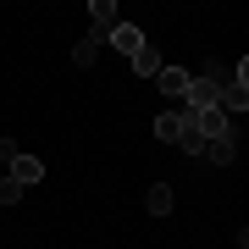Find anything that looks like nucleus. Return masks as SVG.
Listing matches in <instances>:
<instances>
[{
	"mask_svg": "<svg viewBox=\"0 0 249 249\" xmlns=\"http://www.w3.org/2000/svg\"><path fill=\"white\" fill-rule=\"evenodd\" d=\"M0 178H11L17 188H34L39 178H45V160H39V155H28V150H17V155H11V166L0 172Z\"/></svg>",
	"mask_w": 249,
	"mask_h": 249,
	"instance_id": "nucleus-1",
	"label": "nucleus"
},
{
	"mask_svg": "<svg viewBox=\"0 0 249 249\" xmlns=\"http://www.w3.org/2000/svg\"><path fill=\"white\" fill-rule=\"evenodd\" d=\"M216 94H222V83H216V78H205V72H199V78H188L183 111H211V106H216Z\"/></svg>",
	"mask_w": 249,
	"mask_h": 249,
	"instance_id": "nucleus-2",
	"label": "nucleus"
},
{
	"mask_svg": "<svg viewBox=\"0 0 249 249\" xmlns=\"http://www.w3.org/2000/svg\"><path fill=\"white\" fill-rule=\"evenodd\" d=\"M216 111H222L227 122H232V116H238V111H249V83L227 78V83H222V94H216Z\"/></svg>",
	"mask_w": 249,
	"mask_h": 249,
	"instance_id": "nucleus-3",
	"label": "nucleus"
},
{
	"mask_svg": "<svg viewBox=\"0 0 249 249\" xmlns=\"http://www.w3.org/2000/svg\"><path fill=\"white\" fill-rule=\"evenodd\" d=\"M194 133L211 144V139H227V133H232V122H227V116L211 106V111H194Z\"/></svg>",
	"mask_w": 249,
	"mask_h": 249,
	"instance_id": "nucleus-4",
	"label": "nucleus"
},
{
	"mask_svg": "<svg viewBox=\"0 0 249 249\" xmlns=\"http://www.w3.org/2000/svg\"><path fill=\"white\" fill-rule=\"evenodd\" d=\"M111 50H116V55H127V61H133V55L144 50V34H139L133 22H116V28H111Z\"/></svg>",
	"mask_w": 249,
	"mask_h": 249,
	"instance_id": "nucleus-5",
	"label": "nucleus"
},
{
	"mask_svg": "<svg viewBox=\"0 0 249 249\" xmlns=\"http://www.w3.org/2000/svg\"><path fill=\"white\" fill-rule=\"evenodd\" d=\"M188 78H194V72H183V67H160V72H155L160 94H166V100H178V106H183V94H188Z\"/></svg>",
	"mask_w": 249,
	"mask_h": 249,
	"instance_id": "nucleus-6",
	"label": "nucleus"
},
{
	"mask_svg": "<svg viewBox=\"0 0 249 249\" xmlns=\"http://www.w3.org/2000/svg\"><path fill=\"white\" fill-rule=\"evenodd\" d=\"M89 17H94V45H106V39H111V28H116V0H94V6H89Z\"/></svg>",
	"mask_w": 249,
	"mask_h": 249,
	"instance_id": "nucleus-7",
	"label": "nucleus"
},
{
	"mask_svg": "<svg viewBox=\"0 0 249 249\" xmlns=\"http://www.w3.org/2000/svg\"><path fill=\"white\" fill-rule=\"evenodd\" d=\"M183 127H188V111H160V116H155V139H160V144H178Z\"/></svg>",
	"mask_w": 249,
	"mask_h": 249,
	"instance_id": "nucleus-8",
	"label": "nucleus"
},
{
	"mask_svg": "<svg viewBox=\"0 0 249 249\" xmlns=\"http://www.w3.org/2000/svg\"><path fill=\"white\" fill-rule=\"evenodd\" d=\"M144 205H150V216H172V183H150Z\"/></svg>",
	"mask_w": 249,
	"mask_h": 249,
	"instance_id": "nucleus-9",
	"label": "nucleus"
},
{
	"mask_svg": "<svg viewBox=\"0 0 249 249\" xmlns=\"http://www.w3.org/2000/svg\"><path fill=\"white\" fill-rule=\"evenodd\" d=\"M205 155H211L216 166H232V155H238V139H232V133H227V139H211V144H205Z\"/></svg>",
	"mask_w": 249,
	"mask_h": 249,
	"instance_id": "nucleus-10",
	"label": "nucleus"
},
{
	"mask_svg": "<svg viewBox=\"0 0 249 249\" xmlns=\"http://www.w3.org/2000/svg\"><path fill=\"white\" fill-rule=\"evenodd\" d=\"M160 67H166V61H160V50H155V45H144V50L133 55V72H139V78H155Z\"/></svg>",
	"mask_w": 249,
	"mask_h": 249,
	"instance_id": "nucleus-11",
	"label": "nucleus"
},
{
	"mask_svg": "<svg viewBox=\"0 0 249 249\" xmlns=\"http://www.w3.org/2000/svg\"><path fill=\"white\" fill-rule=\"evenodd\" d=\"M94 55H100V45H94V39H78V50H72V61H78V67H94Z\"/></svg>",
	"mask_w": 249,
	"mask_h": 249,
	"instance_id": "nucleus-12",
	"label": "nucleus"
},
{
	"mask_svg": "<svg viewBox=\"0 0 249 249\" xmlns=\"http://www.w3.org/2000/svg\"><path fill=\"white\" fill-rule=\"evenodd\" d=\"M17 199H22V188L11 183V178H0V205H17Z\"/></svg>",
	"mask_w": 249,
	"mask_h": 249,
	"instance_id": "nucleus-13",
	"label": "nucleus"
},
{
	"mask_svg": "<svg viewBox=\"0 0 249 249\" xmlns=\"http://www.w3.org/2000/svg\"><path fill=\"white\" fill-rule=\"evenodd\" d=\"M11 155H17V139H0V172L11 166Z\"/></svg>",
	"mask_w": 249,
	"mask_h": 249,
	"instance_id": "nucleus-14",
	"label": "nucleus"
}]
</instances>
